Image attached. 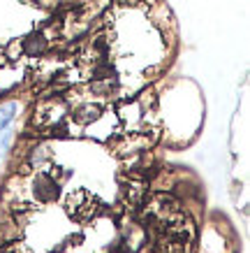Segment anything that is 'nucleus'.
Segmentation results:
<instances>
[{"label": "nucleus", "instance_id": "f257e3e1", "mask_svg": "<svg viewBox=\"0 0 250 253\" xmlns=\"http://www.w3.org/2000/svg\"><path fill=\"white\" fill-rule=\"evenodd\" d=\"M35 193H37L39 200H53L56 198V193H58V186L53 184L46 174H39L37 176V191Z\"/></svg>", "mask_w": 250, "mask_h": 253}, {"label": "nucleus", "instance_id": "f03ea898", "mask_svg": "<svg viewBox=\"0 0 250 253\" xmlns=\"http://www.w3.org/2000/svg\"><path fill=\"white\" fill-rule=\"evenodd\" d=\"M16 112H19V105H16V102H5V105H0V130H5V128L12 126Z\"/></svg>", "mask_w": 250, "mask_h": 253}, {"label": "nucleus", "instance_id": "7ed1b4c3", "mask_svg": "<svg viewBox=\"0 0 250 253\" xmlns=\"http://www.w3.org/2000/svg\"><path fill=\"white\" fill-rule=\"evenodd\" d=\"M12 139H14V132L5 128V130H0V158L9 151V144H12Z\"/></svg>", "mask_w": 250, "mask_h": 253}]
</instances>
